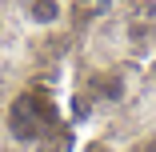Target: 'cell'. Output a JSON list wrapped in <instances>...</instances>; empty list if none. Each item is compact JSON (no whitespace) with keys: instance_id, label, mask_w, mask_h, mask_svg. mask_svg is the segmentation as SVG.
I'll return each instance as SVG.
<instances>
[{"instance_id":"3957f363","label":"cell","mask_w":156,"mask_h":152,"mask_svg":"<svg viewBox=\"0 0 156 152\" xmlns=\"http://www.w3.org/2000/svg\"><path fill=\"white\" fill-rule=\"evenodd\" d=\"M144 80H148V88L156 92V52L148 56V68H144Z\"/></svg>"},{"instance_id":"7a4b0ae2","label":"cell","mask_w":156,"mask_h":152,"mask_svg":"<svg viewBox=\"0 0 156 152\" xmlns=\"http://www.w3.org/2000/svg\"><path fill=\"white\" fill-rule=\"evenodd\" d=\"M12 4H8V0H0V44H4L8 40V32H12Z\"/></svg>"},{"instance_id":"6da1fadb","label":"cell","mask_w":156,"mask_h":152,"mask_svg":"<svg viewBox=\"0 0 156 152\" xmlns=\"http://www.w3.org/2000/svg\"><path fill=\"white\" fill-rule=\"evenodd\" d=\"M8 4L28 32H52L68 20V0H8Z\"/></svg>"},{"instance_id":"277c9868","label":"cell","mask_w":156,"mask_h":152,"mask_svg":"<svg viewBox=\"0 0 156 152\" xmlns=\"http://www.w3.org/2000/svg\"><path fill=\"white\" fill-rule=\"evenodd\" d=\"M148 148H152V152H156V136H152V144H148Z\"/></svg>"}]
</instances>
